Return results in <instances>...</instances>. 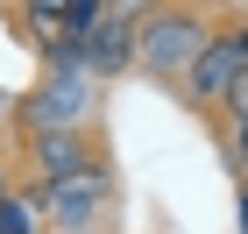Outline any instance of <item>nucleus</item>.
<instances>
[{
    "label": "nucleus",
    "mask_w": 248,
    "mask_h": 234,
    "mask_svg": "<svg viewBox=\"0 0 248 234\" xmlns=\"http://www.w3.org/2000/svg\"><path fill=\"white\" fill-rule=\"evenodd\" d=\"M206 21L185 15V7H163V15H142V36H135V64H149V71H170L185 78L191 64H199V50H206Z\"/></svg>",
    "instance_id": "1"
},
{
    "label": "nucleus",
    "mask_w": 248,
    "mask_h": 234,
    "mask_svg": "<svg viewBox=\"0 0 248 234\" xmlns=\"http://www.w3.org/2000/svg\"><path fill=\"white\" fill-rule=\"evenodd\" d=\"M135 36H142V15L135 7H93L85 36H78V64L93 78H114L135 64Z\"/></svg>",
    "instance_id": "2"
},
{
    "label": "nucleus",
    "mask_w": 248,
    "mask_h": 234,
    "mask_svg": "<svg viewBox=\"0 0 248 234\" xmlns=\"http://www.w3.org/2000/svg\"><path fill=\"white\" fill-rule=\"evenodd\" d=\"M241 78H248V29H227V36H213L199 50V64L185 71V93L199 107H227Z\"/></svg>",
    "instance_id": "3"
},
{
    "label": "nucleus",
    "mask_w": 248,
    "mask_h": 234,
    "mask_svg": "<svg viewBox=\"0 0 248 234\" xmlns=\"http://www.w3.org/2000/svg\"><path fill=\"white\" fill-rule=\"evenodd\" d=\"M99 213H107V171H99V163H85V171H71L64 185H50V220H57L64 234H85Z\"/></svg>",
    "instance_id": "4"
},
{
    "label": "nucleus",
    "mask_w": 248,
    "mask_h": 234,
    "mask_svg": "<svg viewBox=\"0 0 248 234\" xmlns=\"http://www.w3.org/2000/svg\"><path fill=\"white\" fill-rule=\"evenodd\" d=\"M85 93H93V71H85V64H64V71L50 78L36 99H29V121L50 135V128H64L71 114H85Z\"/></svg>",
    "instance_id": "5"
},
{
    "label": "nucleus",
    "mask_w": 248,
    "mask_h": 234,
    "mask_svg": "<svg viewBox=\"0 0 248 234\" xmlns=\"http://www.w3.org/2000/svg\"><path fill=\"white\" fill-rule=\"evenodd\" d=\"M93 156H85V135L78 128H50V135H36V171L50 177V185H64L71 171H85Z\"/></svg>",
    "instance_id": "6"
},
{
    "label": "nucleus",
    "mask_w": 248,
    "mask_h": 234,
    "mask_svg": "<svg viewBox=\"0 0 248 234\" xmlns=\"http://www.w3.org/2000/svg\"><path fill=\"white\" fill-rule=\"evenodd\" d=\"M0 206H7V185H0Z\"/></svg>",
    "instance_id": "7"
}]
</instances>
